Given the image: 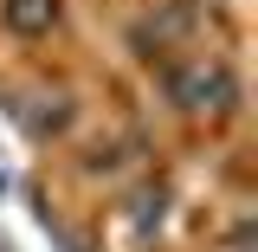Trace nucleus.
<instances>
[{"label": "nucleus", "mask_w": 258, "mask_h": 252, "mask_svg": "<svg viewBox=\"0 0 258 252\" xmlns=\"http://www.w3.org/2000/svg\"><path fill=\"white\" fill-rule=\"evenodd\" d=\"M168 97L181 104V110H226L232 104V71L220 59H194L181 65L174 78H168Z\"/></svg>", "instance_id": "obj_1"}, {"label": "nucleus", "mask_w": 258, "mask_h": 252, "mask_svg": "<svg viewBox=\"0 0 258 252\" xmlns=\"http://www.w3.org/2000/svg\"><path fill=\"white\" fill-rule=\"evenodd\" d=\"M0 20H7V32H20V39H39V32H52V20H58V0H0Z\"/></svg>", "instance_id": "obj_2"}]
</instances>
